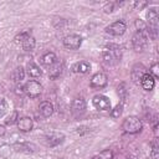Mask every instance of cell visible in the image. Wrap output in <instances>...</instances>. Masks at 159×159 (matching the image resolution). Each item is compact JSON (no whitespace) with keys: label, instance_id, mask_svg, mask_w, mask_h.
I'll list each match as a JSON object with an SVG mask.
<instances>
[{"label":"cell","instance_id":"cell-10","mask_svg":"<svg viewBox=\"0 0 159 159\" xmlns=\"http://www.w3.org/2000/svg\"><path fill=\"white\" fill-rule=\"evenodd\" d=\"M86 109V101L82 98V97H77L72 101L71 103V111L73 114L78 116V114H82Z\"/></svg>","mask_w":159,"mask_h":159},{"label":"cell","instance_id":"cell-20","mask_svg":"<svg viewBox=\"0 0 159 159\" xmlns=\"http://www.w3.org/2000/svg\"><path fill=\"white\" fill-rule=\"evenodd\" d=\"M35 45H36V40H35V37H32V36L27 37V39L21 43V46H22V48H24L25 51H32V50L35 48Z\"/></svg>","mask_w":159,"mask_h":159},{"label":"cell","instance_id":"cell-7","mask_svg":"<svg viewBox=\"0 0 159 159\" xmlns=\"http://www.w3.org/2000/svg\"><path fill=\"white\" fill-rule=\"evenodd\" d=\"M125 30H127V25L123 21L112 22L111 25H108L106 27V32L112 35V36H120V35H123L125 32Z\"/></svg>","mask_w":159,"mask_h":159},{"label":"cell","instance_id":"cell-18","mask_svg":"<svg viewBox=\"0 0 159 159\" xmlns=\"http://www.w3.org/2000/svg\"><path fill=\"white\" fill-rule=\"evenodd\" d=\"M61 72H62V65L58 62V61H56L52 66H50V70H48V76H50V78H57L60 75H61Z\"/></svg>","mask_w":159,"mask_h":159},{"label":"cell","instance_id":"cell-26","mask_svg":"<svg viewBox=\"0 0 159 159\" xmlns=\"http://www.w3.org/2000/svg\"><path fill=\"white\" fill-rule=\"evenodd\" d=\"M122 112H123V104L120 103V104L116 106V108H114V109H112V111H111V116H112L113 118H119V117H120V114H122Z\"/></svg>","mask_w":159,"mask_h":159},{"label":"cell","instance_id":"cell-15","mask_svg":"<svg viewBox=\"0 0 159 159\" xmlns=\"http://www.w3.org/2000/svg\"><path fill=\"white\" fill-rule=\"evenodd\" d=\"M39 111H40V113H41L43 117H50V116L53 113V106H52V103H50V102H47V101H43V102L40 103Z\"/></svg>","mask_w":159,"mask_h":159},{"label":"cell","instance_id":"cell-5","mask_svg":"<svg viewBox=\"0 0 159 159\" xmlns=\"http://www.w3.org/2000/svg\"><path fill=\"white\" fill-rule=\"evenodd\" d=\"M82 43V37L77 34H71L63 37V46L68 50H77Z\"/></svg>","mask_w":159,"mask_h":159},{"label":"cell","instance_id":"cell-11","mask_svg":"<svg viewBox=\"0 0 159 159\" xmlns=\"http://www.w3.org/2000/svg\"><path fill=\"white\" fill-rule=\"evenodd\" d=\"M65 139V135L62 133H50L45 137V143L48 147H56L58 144H61Z\"/></svg>","mask_w":159,"mask_h":159},{"label":"cell","instance_id":"cell-9","mask_svg":"<svg viewBox=\"0 0 159 159\" xmlns=\"http://www.w3.org/2000/svg\"><path fill=\"white\" fill-rule=\"evenodd\" d=\"M107 82H108V78L103 72H97L91 78V86L93 88H102L107 84Z\"/></svg>","mask_w":159,"mask_h":159},{"label":"cell","instance_id":"cell-28","mask_svg":"<svg viewBox=\"0 0 159 159\" xmlns=\"http://www.w3.org/2000/svg\"><path fill=\"white\" fill-rule=\"evenodd\" d=\"M149 73H150L154 78H158V77H159V65H158V63H153L152 67H150Z\"/></svg>","mask_w":159,"mask_h":159},{"label":"cell","instance_id":"cell-32","mask_svg":"<svg viewBox=\"0 0 159 159\" xmlns=\"http://www.w3.org/2000/svg\"><path fill=\"white\" fill-rule=\"evenodd\" d=\"M5 134V127L4 125H0V137Z\"/></svg>","mask_w":159,"mask_h":159},{"label":"cell","instance_id":"cell-16","mask_svg":"<svg viewBox=\"0 0 159 159\" xmlns=\"http://www.w3.org/2000/svg\"><path fill=\"white\" fill-rule=\"evenodd\" d=\"M91 70V65L86 61H80V62H76L72 67V71L76 72V73H87L88 71Z\"/></svg>","mask_w":159,"mask_h":159},{"label":"cell","instance_id":"cell-14","mask_svg":"<svg viewBox=\"0 0 159 159\" xmlns=\"http://www.w3.org/2000/svg\"><path fill=\"white\" fill-rule=\"evenodd\" d=\"M56 61H57V57H56L55 52H46V53H43V55L41 56V58H40L41 65H43V66H46V67L52 66Z\"/></svg>","mask_w":159,"mask_h":159},{"label":"cell","instance_id":"cell-4","mask_svg":"<svg viewBox=\"0 0 159 159\" xmlns=\"http://www.w3.org/2000/svg\"><path fill=\"white\" fill-rule=\"evenodd\" d=\"M24 92L30 97V98H37L42 93V86L37 81H27L24 86Z\"/></svg>","mask_w":159,"mask_h":159},{"label":"cell","instance_id":"cell-29","mask_svg":"<svg viewBox=\"0 0 159 159\" xmlns=\"http://www.w3.org/2000/svg\"><path fill=\"white\" fill-rule=\"evenodd\" d=\"M7 111V103L5 99H0V118L4 117V114Z\"/></svg>","mask_w":159,"mask_h":159},{"label":"cell","instance_id":"cell-12","mask_svg":"<svg viewBox=\"0 0 159 159\" xmlns=\"http://www.w3.org/2000/svg\"><path fill=\"white\" fill-rule=\"evenodd\" d=\"M17 128L21 130V132H30L32 129V119L30 117H21L17 119Z\"/></svg>","mask_w":159,"mask_h":159},{"label":"cell","instance_id":"cell-6","mask_svg":"<svg viewBox=\"0 0 159 159\" xmlns=\"http://www.w3.org/2000/svg\"><path fill=\"white\" fill-rule=\"evenodd\" d=\"M92 103L96 109L98 111H109L111 109V101L108 97L103 94H96L92 99Z\"/></svg>","mask_w":159,"mask_h":159},{"label":"cell","instance_id":"cell-27","mask_svg":"<svg viewBox=\"0 0 159 159\" xmlns=\"http://www.w3.org/2000/svg\"><path fill=\"white\" fill-rule=\"evenodd\" d=\"M119 5H122V2H109L104 6V11L106 12H113L116 10V7L119 6Z\"/></svg>","mask_w":159,"mask_h":159},{"label":"cell","instance_id":"cell-21","mask_svg":"<svg viewBox=\"0 0 159 159\" xmlns=\"http://www.w3.org/2000/svg\"><path fill=\"white\" fill-rule=\"evenodd\" d=\"M24 77H25V70H24V67H22V66H17V67L14 70L12 78L19 82V81H22Z\"/></svg>","mask_w":159,"mask_h":159},{"label":"cell","instance_id":"cell-19","mask_svg":"<svg viewBox=\"0 0 159 159\" xmlns=\"http://www.w3.org/2000/svg\"><path fill=\"white\" fill-rule=\"evenodd\" d=\"M35 145L34 144H30V143H20V144H15L14 145V149L16 152H25V153H31L35 150Z\"/></svg>","mask_w":159,"mask_h":159},{"label":"cell","instance_id":"cell-17","mask_svg":"<svg viewBox=\"0 0 159 159\" xmlns=\"http://www.w3.org/2000/svg\"><path fill=\"white\" fill-rule=\"evenodd\" d=\"M26 72H27V75H29L30 77H32V78H37V77H40V76L42 75L40 67H39L36 63H32V62H30V63L27 65Z\"/></svg>","mask_w":159,"mask_h":159},{"label":"cell","instance_id":"cell-24","mask_svg":"<svg viewBox=\"0 0 159 159\" xmlns=\"http://www.w3.org/2000/svg\"><path fill=\"white\" fill-rule=\"evenodd\" d=\"M152 158L153 159H157L158 158V154H159V144H158V139L155 138L153 142H152Z\"/></svg>","mask_w":159,"mask_h":159},{"label":"cell","instance_id":"cell-25","mask_svg":"<svg viewBox=\"0 0 159 159\" xmlns=\"http://www.w3.org/2000/svg\"><path fill=\"white\" fill-rule=\"evenodd\" d=\"M17 119H19V114H17V112L16 111H14L6 119H5V123L7 124V125H12L14 123H16L17 122Z\"/></svg>","mask_w":159,"mask_h":159},{"label":"cell","instance_id":"cell-3","mask_svg":"<svg viewBox=\"0 0 159 159\" xmlns=\"http://www.w3.org/2000/svg\"><path fill=\"white\" fill-rule=\"evenodd\" d=\"M132 45L137 52H143L148 46V36L145 31H137L132 37Z\"/></svg>","mask_w":159,"mask_h":159},{"label":"cell","instance_id":"cell-23","mask_svg":"<svg viewBox=\"0 0 159 159\" xmlns=\"http://www.w3.org/2000/svg\"><path fill=\"white\" fill-rule=\"evenodd\" d=\"M30 36H31V31H24V32H21V34H19V35L15 36V42L16 43H22Z\"/></svg>","mask_w":159,"mask_h":159},{"label":"cell","instance_id":"cell-31","mask_svg":"<svg viewBox=\"0 0 159 159\" xmlns=\"http://www.w3.org/2000/svg\"><path fill=\"white\" fill-rule=\"evenodd\" d=\"M118 93L122 96V98H124L125 96V89H124V84H122L120 87H118Z\"/></svg>","mask_w":159,"mask_h":159},{"label":"cell","instance_id":"cell-13","mask_svg":"<svg viewBox=\"0 0 159 159\" xmlns=\"http://www.w3.org/2000/svg\"><path fill=\"white\" fill-rule=\"evenodd\" d=\"M140 84H142L143 89H145V91H152V89L154 88V84H155V78H154L150 73L147 72V73L143 76V78L140 80Z\"/></svg>","mask_w":159,"mask_h":159},{"label":"cell","instance_id":"cell-8","mask_svg":"<svg viewBox=\"0 0 159 159\" xmlns=\"http://www.w3.org/2000/svg\"><path fill=\"white\" fill-rule=\"evenodd\" d=\"M147 73V68L142 63H135L133 67H132V71H130V77H132V81L134 83H140V80L143 78V76Z\"/></svg>","mask_w":159,"mask_h":159},{"label":"cell","instance_id":"cell-2","mask_svg":"<svg viewBox=\"0 0 159 159\" xmlns=\"http://www.w3.org/2000/svg\"><path fill=\"white\" fill-rule=\"evenodd\" d=\"M143 128V124H142V120L135 117V116H129L127 117L123 123H122V129L125 132V133H129V134H135V133H139Z\"/></svg>","mask_w":159,"mask_h":159},{"label":"cell","instance_id":"cell-22","mask_svg":"<svg viewBox=\"0 0 159 159\" xmlns=\"http://www.w3.org/2000/svg\"><path fill=\"white\" fill-rule=\"evenodd\" d=\"M93 159H113V152L111 149H104L99 154H97Z\"/></svg>","mask_w":159,"mask_h":159},{"label":"cell","instance_id":"cell-1","mask_svg":"<svg viewBox=\"0 0 159 159\" xmlns=\"http://www.w3.org/2000/svg\"><path fill=\"white\" fill-rule=\"evenodd\" d=\"M122 58V51L118 46L109 45L103 52H102V60L106 65L108 66H114L117 65Z\"/></svg>","mask_w":159,"mask_h":159},{"label":"cell","instance_id":"cell-30","mask_svg":"<svg viewBox=\"0 0 159 159\" xmlns=\"http://www.w3.org/2000/svg\"><path fill=\"white\" fill-rule=\"evenodd\" d=\"M135 27L138 29V31H145V29H147V24L144 22V21H142V20H135Z\"/></svg>","mask_w":159,"mask_h":159}]
</instances>
